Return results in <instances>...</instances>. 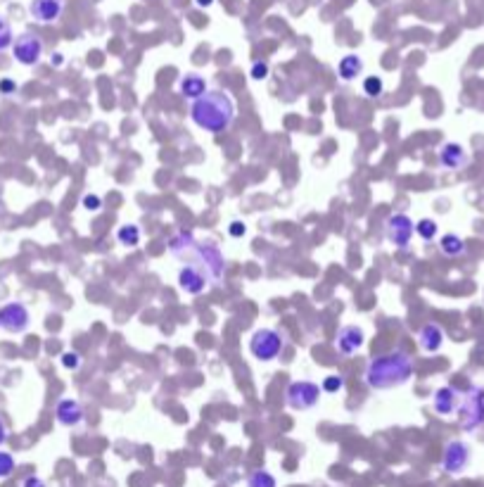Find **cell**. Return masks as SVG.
Wrapping results in <instances>:
<instances>
[{"instance_id":"cell-26","label":"cell","mask_w":484,"mask_h":487,"mask_svg":"<svg viewBox=\"0 0 484 487\" xmlns=\"http://www.w3.org/2000/svg\"><path fill=\"white\" fill-rule=\"evenodd\" d=\"M383 91H385V81L380 77H368L364 81V93L368 98H380L383 96Z\"/></svg>"},{"instance_id":"cell-17","label":"cell","mask_w":484,"mask_h":487,"mask_svg":"<svg viewBox=\"0 0 484 487\" xmlns=\"http://www.w3.org/2000/svg\"><path fill=\"white\" fill-rule=\"evenodd\" d=\"M418 345L422 352H427V354H437L441 349V345H444V330L437 323H425L420 330H418Z\"/></svg>"},{"instance_id":"cell-9","label":"cell","mask_w":484,"mask_h":487,"mask_svg":"<svg viewBox=\"0 0 484 487\" xmlns=\"http://www.w3.org/2000/svg\"><path fill=\"white\" fill-rule=\"evenodd\" d=\"M385 231H387V240H390L394 247L406 250L408 245H411L415 224L411 221V216L408 214H392L385 224Z\"/></svg>"},{"instance_id":"cell-32","label":"cell","mask_w":484,"mask_h":487,"mask_svg":"<svg viewBox=\"0 0 484 487\" xmlns=\"http://www.w3.org/2000/svg\"><path fill=\"white\" fill-rule=\"evenodd\" d=\"M15 91H17V81H12V79H0V93H3V96H12Z\"/></svg>"},{"instance_id":"cell-14","label":"cell","mask_w":484,"mask_h":487,"mask_svg":"<svg viewBox=\"0 0 484 487\" xmlns=\"http://www.w3.org/2000/svg\"><path fill=\"white\" fill-rule=\"evenodd\" d=\"M458 404H461V392L454 385H441V388L434 390L432 407L439 416H451L454 411H458Z\"/></svg>"},{"instance_id":"cell-24","label":"cell","mask_w":484,"mask_h":487,"mask_svg":"<svg viewBox=\"0 0 484 487\" xmlns=\"http://www.w3.org/2000/svg\"><path fill=\"white\" fill-rule=\"evenodd\" d=\"M320 390L328 392V395L342 392L344 390V376L342 374H330L328 378H323V383H320Z\"/></svg>"},{"instance_id":"cell-33","label":"cell","mask_w":484,"mask_h":487,"mask_svg":"<svg viewBox=\"0 0 484 487\" xmlns=\"http://www.w3.org/2000/svg\"><path fill=\"white\" fill-rule=\"evenodd\" d=\"M22 487H47L45 485V480L43 478H38V476H29L24 480V485Z\"/></svg>"},{"instance_id":"cell-20","label":"cell","mask_w":484,"mask_h":487,"mask_svg":"<svg viewBox=\"0 0 484 487\" xmlns=\"http://www.w3.org/2000/svg\"><path fill=\"white\" fill-rule=\"evenodd\" d=\"M361 72H364V60L359 55H344L337 62V74L342 81H354Z\"/></svg>"},{"instance_id":"cell-31","label":"cell","mask_w":484,"mask_h":487,"mask_svg":"<svg viewBox=\"0 0 484 487\" xmlns=\"http://www.w3.org/2000/svg\"><path fill=\"white\" fill-rule=\"evenodd\" d=\"M228 233L233 235V238H242V235L247 233V224H244V221H233V224L228 226Z\"/></svg>"},{"instance_id":"cell-13","label":"cell","mask_w":484,"mask_h":487,"mask_svg":"<svg viewBox=\"0 0 484 487\" xmlns=\"http://www.w3.org/2000/svg\"><path fill=\"white\" fill-rule=\"evenodd\" d=\"M29 12L38 24H52L62 17L64 3L62 0H31Z\"/></svg>"},{"instance_id":"cell-16","label":"cell","mask_w":484,"mask_h":487,"mask_svg":"<svg viewBox=\"0 0 484 487\" xmlns=\"http://www.w3.org/2000/svg\"><path fill=\"white\" fill-rule=\"evenodd\" d=\"M439 164L451 172H458L468 164V152L461 143H444L439 147Z\"/></svg>"},{"instance_id":"cell-6","label":"cell","mask_w":484,"mask_h":487,"mask_svg":"<svg viewBox=\"0 0 484 487\" xmlns=\"http://www.w3.org/2000/svg\"><path fill=\"white\" fill-rule=\"evenodd\" d=\"M320 395H323V390H320L318 383L295 381L288 385V390H285V402H288V407L292 411H309L313 407H318Z\"/></svg>"},{"instance_id":"cell-27","label":"cell","mask_w":484,"mask_h":487,"mask_svg":"<svg viewBox=\"0 0 484 487\" xmlns=\"http://www.w3.org/2000/svg\"><path fill=\"white\" fill-rule=\"evenodd\" d=\"M15 457L10 454V452H3L0 449V480L3 478H10L12 473H15Z\"/></svg>"},{"instance_id":"cell-21","label":"cell","mask_w":484,"mask_h":487,"mask_svg":"<svg viewBox=\"0 0 484 487\" xmlns=\"http://www.w3.org/2000/svg\"><path fill=\"white\" fill-rule=\"evenodd\" d=\"M117 240L124 247H135L140 242V228L135 224H124L117 228Z\"/></svg>"},{"instance_id":"cell-28","label":"cell","mask_w":484,"mask_h":487,"mask_svg":"<svg viewBox=\"0 0 484 487\" xmlns=\"http://www.w3.org/2000/svg\"><path fill=\"white\" fill-rule=\"evenodd\" d=\"M269 74H271V67H269L266 60H257V62L252 65V69H249V77L254 81H266V79H269Z\"/></svg>"},{"instance_id":"cell-22","label":"cell","mask_w":484,"mask_h":487,"mask_svg":"<svg viewBox=\"0 0 484 487\" xmlns=\"http://www.w3.org/2000/svg\"><path fill=\"white\" fill-rule=\"evenodd\" d=\"M247 487H278V483H276V478L271 476V473L266 471V469H259L254 473H249Z\"/></svg>"},{"instance_id":"cell-29","label":"cell","mask_w":484,"mask_h":487,"mask_svg":"<svg viewBox=\"0 0 484 487\" xmlns=\"http://www.w3.org/2000/svg\"><path fill=\"white\" fill-rule=\"evenodd\" d=\"M81 364H84V359H81L79 352H64L62 354V366L69 369V371H77Z\"/></svg>"},{"instance_id":"cell-10","label":"cell","mask_w":484,"mask_h":487,"mask_svg":"<svg viewBox=\"0 0 484 487\" xmlns=\"http://www.w3.org/2000/svg\"><path fill=\"white\" fill-rule=\"evenodd\" d=\"M29 323L31 314L22 302H10L0 307V328H5L8 333H24V330H29Z\"/></svg>"},{"instance_id":"cell-5","label":"cell","mask_w":484,"mask_h":487,"mask_svg":"<svg viewBox=\"0 0 484 487\" xmlns=\"http://www.w3.org/2000/svg\"><path fill=\"white\" fill-rule=\"evenodd\" d=\"M283 347H285V337L276 328H259L249 337V354L257 362H264V364L276 362L283 354Z\"/></svg>"},{"instance_id":"cell-1","label":"cell","mask_w":484,"mask_h":487,"mask_svg":"<svg viewBox=\"0 0 484 487\" xmlns=\"http://www.w3.org/2000/svg\"><path fill=\"white\" fill-rule=\"evenodd\" d=\"M413 359L404 349H392L385 354H378L368 362L366 369V385L371 390H394L411 381L413 376Z\"/></svg>"},{"instance_id":"cell-4","label":"cell","mask_w":484,"mask_h":487,"mask_svg":"<svg viewBox=\"0 0 484 487\" xmlns=\"http://www.w3.org/2000/svg\"><path fill=\"white\" fill-rule=\"evenodd\" d=\"M458 423L466 432H475L484 425V388L473 385L458 404Z\"/></svg>"},{"instance_id":"cell-19","label":"cell","mask_w":484,"mask_h":487,"mask_svg":"<svg viewBox=\"0 0 484 487\" xmlns=\"http://www.w3.org/2000/svg\"><path fill=\"white\" fill-rule=\"evenodd\" d=\"M439 250H441V254H444V257H451V259H456V257H463L468 252V245H466V240H463L461 235L446 233V235H441Z\"/></svg>"},{"instance_id":"cell-12","label":"cell","mask_w":484,"mask_h":487,"mask_svg":"<svg viewBox=\"0 0 484 487\" xmlns=\"http://www.w3.org/2000/svg\"><path fill=\"white\" fill-rule=\"evenodd\" d=\"M55 418H57L60 425H64V428H77V425L84 423L86 411H84V407H81L79 400H74V397H64V400L57 402Z\"/></svg>"},{"instance_id":"cell-8","label":"cell","mask_w":484,"mask_h":487,"mask_svg":"<svg viewBox=\"0 0 484 487\" xmlns=\"http://www.w3.org/2000/svg\"><path fill=\"white\" fill-rule=\"evenodd\" d=\"M470 464V444L463 440H451L446 442L444 454H441V469L449 476H461Z\"/></svg>"},{"instance_id":"cell-35","label":"cell","mask_w":484,"mask_h":487,"mask_svg":"<svg viewBox=\"0 0 484 487\" xmlns=\"http://www.w3.org/2000/svg\"><path fill=\"white\" fill-rule=\"evenodd\" d=\"M195 3H197V8H209L214 0H195Z\"/></svg>"},{"instance_id":"cell-3","label":"cell","mask_w":484,"mask_h":487,"mask_svg":"<svg viewBox=\"0 0 484 487\" xmlns=\"http://www.w3.org/2000/svg\"><path fill=\"white\" fill-rule=\"evenodd\" d=\"M169 252L174 257H179V259L186 254H193L195 264L207 272L211 283H219L223 279V274H226V262H223L221 250L216 247L214 242H197L195 235L190 231L176 233L174 238L169 240Z\"/></svg>"},{"instance_id":"cell-25","label":"cell","mask_w":484,"mask_h":487,"mask_svg":"<svg viewBox=\"0 0 484 487\" xmlns=\"http://www.w3.org/2000/svg\"><path fill=\"white\" fill-rule=\"evenodd\" d=\"M12 43H15V33H12V26L5 17H0V52L12 48Z\"/></svg>"},{"instance_id":"cell-2","label":"cell","mask_w":484,"mask_h":487,"mask_svg":"<svg viewBox=\"0 0 484 487\" xmlns=\"http://www.w3.org/2000/svg\"><path fill=\"white\" fill-rule=\"evenodd\" d=\"M190 119L207 133H223L235 119V103L223 91H207L190 103Z\"/></svg>"},{"instance_id":"cell-7","label":"cell","mask_w":484,"mask_h":487,"mask_svg":"<svg viewBox=\"0 0 484 487\" xmlns=\"http://www.w3.org/2000/svg\"><path fill=\"white\" fill-rule=\"evenodd\" d=\"M12 55H15L17 62L24 67L38 65L40 57H43V38L36 36L33 31L19 33L15 38V43H12Z\"/></svg>"},{"instance_id":"cell-34","label":"cell","mask_w":484,"mask_h":487,"mask_svg":"<svg viewBox=\"0 0 484 487\" xmlns=\"http://www.w3.org/2000/svg\"><path fill=\"white\" fill-rule=\"evenodd\" d=\"M5 437H8V430H5V423H3V418H0V447H3Z\"/></svg>"},{"instance_id":"cell-18","label":"cell","mask_w":484,"mask_h":487,"mask_svg":"<svg viewBox=\"0 0 484 487\" xmlns=\"http://www.w3.org/2000/svg\"><path fill=\"white\" fill-rule=\"evenodd\" d=\"M207 91H209L207 81H204V77H200V74H186V77L179 81V93L188 100L202 98Z\"/></svg>"},{"instance_id":"cell-15","label":"cell","mask_w":484,"mask_h":487,"mask_svg":"<svg viewBox=\"0 0 484 487\" xmlns=\"http://www.w3.org/2000/svg\"><path fill=\"white\" fill-rule=\"evenodd\" d=\"M366 342V333L361 326H342L337 330V349L342 352L344 357H351L364 347Z\"/></svg>"},{"instance_id":"cell-23","label":"cell","mask_w":484,"mask_h":487,"mask_svg":"<svg viewBox=\"0 0 484 487\" xmlns=\"http://www.w3.org/2000/svg\"><path fill=\"white\" fill-rule=\"evenodd\" d=\"M415 233H418L422 240L429 242V240L437 238L439 226H437V221H434V219H420L418 224H415Z\"/></svg>"},{"instance_id":"cell-30","label":"cell","mask_w":484,"mask_h":487,"mask_svg":"<svg viewBox=\"0 0 484 487\" xmlns=\"http://www.w3.org/2000/svg\"><path fill=\"white\" fill-rule=\"evenodd\" d=\"M81 205H84L86 212H100V207H102V198H98V195H84V200H81Z\"/></svg>"},{"instance_id":"cell-11","label":"cell","mask_w":484,"mask_h":487,"mask_svg":"<svg viewBox=\"0 0 484 487\" xmlns=\"http://www.w3.org/2000/svg\"><path fill=\"white\" fill-rule=\"evenodd\" d=\"M211 279L207 276L202 267H197V264H186V267L179 272V286L181 290H186L188 295H202L204 290L209 288Z\"/></svg>"}]
</instances>
